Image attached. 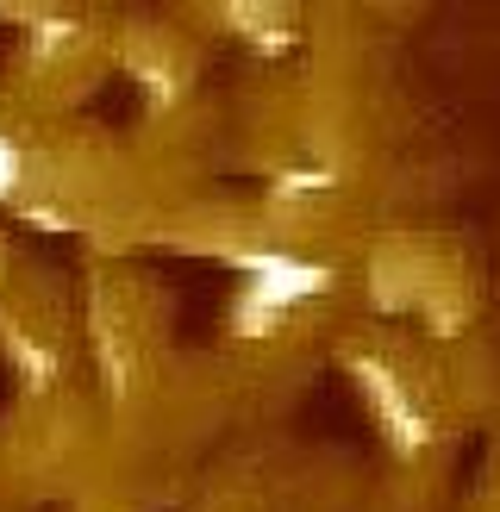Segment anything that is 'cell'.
Masks as SVG:
<instances>
[{
  "instance_id": "6da1fadb",
  "label": "cell",
  "mask_w": 500,
  "mask_h": 512,
  "mask_svg": "<svg viewBox=\"0 0 500 512\" xmlns=\"http://www.w3.org/2000/svg\"><path fill=\"white\" fill-rule=\"evenodd\" d=\"M232 263L244 269V300L232 313L244 338H263V331H275V319H282L288 306L332 288V269L307 263V256H288V250H238Z\"/></svg>"
},
{
  "instance_id": "7a4b0ae2",
  "label": "cell",
  "mask_w": 500,
  "mask_h": 512,
  "mask_svg": "<svg viewBox=\"0 0 500 512\" xmlns=\"http://www.w3.org/2000/svg\"><path fill=\"white\" fill-rule=\"evenodd\" d=\"M350 369H357V381H363V394H369V406H375V419H382V431L394 438V450H407V456L425 450V438H432V431H425V413L413 406V394L400 388V381L375 363V356H357Z\"/></svg>"
},
{
  "instance_id": "3957f363",
  "label": "cell",
  "mask_w": 500,
  "mask_h": 512,
  "mask_svg": "<svg viewBox=\"0 0 500 512\" xmlns=\"http://www.w3.org/2000/svg\"><path fill=\"white\" fill-rule=\"evenodd\" d=\"M7 350H13V363L25 369V381H32V388H44V381L57 375V356H50V350H38V344L25 338L19 325H7Z\"/></svg>"
},
{
  "instance_id": "277c9868",
  "label": "cell",
  "mask_w": 500,
  "mask_h": 512,
  "mask_svg": "<svg viewBox=\"0 0 500 512\" xmlns=\"http://www.w3.org/2000/svg\"><path fill=\"white\" fill-rule=\"evenodd\" d=\"M32 38H38V50H57V44H69V38H75V25H69V19H44Z\"/></svg>"
},
{
  "instance_id": "5b68a950",
  "label": "cell",
  "mask_w": 500,
  "mask_h": 512,
  "mask_svg": "<svg viewBox=\"0 0 500 512\" xmlns=\"http://www.w3.org/2000/svg\"><path fill=\"white\" fill-rule=\"evenodd\" d=\"M13 182H19V150H13L7 138H0V200L13 194Z\"/></svg>"
},
{
  "instance_id": "8992f818",
  "label": "cell",
  "mask_w": 500,
  "mask_h": 512,
  "mask_svg": "<svg viewBox=\"0 0 500 512\" xmlns=\"http://www.w3.org/2000/svg\"><path fill=\"white\" fill-rule=\"evenodd\" d=\"M325 182H332V175L307 169V175H288V182H282V194H307V188H325Z\"/></svg>"
}]
</instances>
